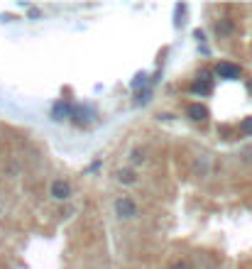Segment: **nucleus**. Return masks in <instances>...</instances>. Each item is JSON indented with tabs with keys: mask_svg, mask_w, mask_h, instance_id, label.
<instances>
[{
	"mask_svg": "<svg viewBox=\"0 0 252 269\" xmlns=\"http://www.w3.org/2000/svg\"><path fill=\"white\" fill-rule=\"evenodd\" d=\"M100 164H103V162H100V159H96L91 167H86V172H83V174H96L98 169H100Z\"/></svg>",
	"mask_w": 252,
	"mask_h": 269,
	"instance_id": "f3484780",
	"label": "nucleus"
},
{
	"mask_svg": "<svg viewBox=\"0 0 252 269\" xmlns=\"http://www.w3.org/2000/svg\"><path fill=\"white\" fill-rule=\"evenodd\" d=\"M245 88H247V93L252 96V78H247V81H245Z\"/></svg>",
	"mask_w": 252,
	"mask_h": 269,
	"instance_id": "412c9836",
	"label": "nucleus"
},
{
	"mask_svg": "<svg viewBox=\"0 0 252 269\" xmlns=\"http://www.w3.org/2000/svg\"><path fill=\"white\" fill-rule=\"evenodd\" d=\"M194 37L198 39V42H206V32H203V30H196V32H194Z\"/></svg>",
	"mask_w": 252,
	"mask_h": 269,
	"instance_id": "aec40b11",
	"label": "nucleus"
},
{
	"mask_svg": "<svg viewBox=\"0 0 252 269\" xmlns=\"http://www.w3.org/2000/svg\"><path fill=\"white\" fill-rule=\"evenodd\" d=\"M233 30H235L233 20L220 18L218 22H215V35H218V37H228V35H233Z\"/></svg>",
	"mask_w": 252,
	"mask_h": 269,
	"instance_id": "6e6552de",
	"label": "nucleus"
},
{
	"mask_svg": "<svg viewBox=\"0 0 252 269\" xmlns=\"http://www.w3.org/2000/svg\"><path fill=\"white\" fill-rule=\"evenodd\" d=\"M211 91H213V83H203V81L191 83V93H196V96H211Z\"/></svg>",
	"mask_w": 252,
	"mask_h": 269,
	"instance_id": "9d476101",
	"label": "nucleus"
},
{
	"mask_svg": "<svg viewBox=\"0 0 252 269\" xmlns=\"http://www.w3.org/2000/svg\"><path fill=\"white\" fill-rule=\"evenodd\" d=\"M196 81H203V83H213V71L211 69H198Z\"/></svg>",
	"mask_w": 252,
	"mask_h": 269,
	"instance_id": "ddd939ff",
	"label": "nucleus"
},
{
	"mask_svg": "<svg viewBox=\"0 0 252 269\" xmlns=\"http://www.w3.org/2000/svg\"><path fill=\"white\" fill-rule=\"evenodd\" d=\"M150 98H152V86H145V88L135 91V98H133V103H135V105H145V103H147Z\"/></svg>",
	"mask_w": 252,
	"mask_h": 269,
	"instance_id": "9b49d317",
	"label": "nucleus"
},
{
	"mask_svg": "<svg viewBox=\"0 0 252 269\" xmlns=\"http://www.w3.org/2000/svg\"><path fill=\"white\" fill-rule=\"evenodd\" d=\"M215 76L220 78H228V81H233V78H240L242 76V69L237 66V64H233V61H218L213 69Z\"/></svg>",
	"mask_w": 252,
	"mask_h": 269,
	"instance_id": "20e7f679",
	"label": "nucleus"
},
{
	"mask_svg": "<svg viewBox=\"0 0 252 269\" xmlns=\"http://www.w3.org/2000/svg\"><path fill=\"white\" fill-rule=\"evenodd\" d=\"M145 86H150V78H147L145 71H140V74H135V78L130 81V88H133V91H140V88H145Z\"/></svg>",
	"mask_w": 252,
	"mask_h": 269,
	"instance_id": "f8f14e48",
	"label": "nucleus"
},
{
	"mask_svg": "<svg viewBox=\"0 0 252 269\" xmlns=\"http://www.w3.org/2000/svg\"><path fill=\"white\" fill-rule=\"evenodd\" d=\"M184 13H186V5H184V3H179V5H176V18H174L176 27H181V22H184Z\"/></svg>",
	"mask_w": 252,
	"mask_h": 269,
	"instance_id": "4468645a",
	"label": "nucleus"
},
{
	"mask_svg": "<svg viewBox=\"0 0 252 269\" xmlns=\"http://www.w3.org/2000/svg\"><path fill=\"white\" fill-rule=\"evenodd\" d=\"M115 179H117V184H122V186H133L137 181V172L133 167H122V169L115 172Z\"/></svg>",
	"mask_w": 252,
	"mask_h": 269,
	"instance_id": "0eeeda50",
	"label": "nucleus"
},
{
	"mask_svg": "<svg viewBox=\"0 0 252 269\" xmlns=\"http://www.w3.org/2000/svg\"><path fill=\"white\" fill-rule=\"evenodd\" d=\"M27 18H30V20H39V18H42V10H39V8H30Z\"/></svg>",
	"mask_w": 252,
	"mask_h": 269,
	"instance_id": "6ab92c4d",
	"label": "nucleus"
},
{
	"mask_svg": "<svg viewBox=\"0 0 252 269\" xmlns=\"http://www.w3.org/2000/svg\"><path fill=\"white\" fill-rule=\"evenodd\" d=\"M113 208H115V215L120 220H133V218H137V203L133 196H117Z\"/></svg>",
	"mask_w": 252,
	"mask_h": 269,
	"instance_id": "f03ea898",
	"label": "nucleus"
},
{
	"mask_svg": "<svg viewBox=\"0 0 252 269\" xmlns=\"http://www.w3.org/2000/svg\"><path fill=\"white\" fill-rule=\"evenodd\" d=\"M147 162V152L142 150V147H135V150H130V167L135 169V167H142Z\"/></svg>",
	"mask_w": 252,
	"mask_h": 269,
	"instance_id": "1a4fd4ad",
	"label": "nucleus"
},
{
	"mask_svg": "<svg viewBox=\"0 0 252 269\" xmlns=\"http://www.w3.org/2000/svg\"><path fill=\"white\" fill-rule=\"evenodd\" d=\"M169 269H194L189 262H184V259H176V262H172V267Z\"/></svg>",
	"mask_w": 252,
	"mask_h": 269,
	"instance_id": "dca6fc26",
	"label": "nucleus"
},
{
	"mask_svg": "<svg viewBox=\"0 0 252 269\" xmlns=\"http://www.w3.org/2000/svg\"><path fill=\"white\" fill-rule=\"evenodd\" d=\"M159 120H174V115H169V113H162V115H159Z\"/></svg>",
	"mask_w": 252,
	"mask_h": 269,
	"instance_id": "4be33fe9",
	"label": "nucleus"
},
{
	"mask_svg": "<svg viewBox=\"0 0 252 269\" xmlns=\"http://www.w3.org/2000/svg\"><path fill=\"white\" fill-rule=\"evenodd\" d=\"M69 120L78 125V127H86L88 122H93L96 120V108L93 105H88V103H71V115Z\"/></svg>",
	"mask_w": 252,
	"mask_h": 269,
	"instance_id": "f257e3e1",
	"label": "nucleus"
},
{
	"mask_svg": "<svg viewBox=\"0 0 252 269\" xmlns=\"http://www.w3.org/2000/svg\"><path fill=\"white\" fill-rule=\"evenodd\" d=\"M240 130H242V132H245V134H252V115H250V117H245V120H242V125H240Z\"/></svg>",
	"mask_w": 252,
	"mask_h": 269,
	"instance_id": "2eb2a0df",
	"label": "nucleus"
},
{
	"mask_svg": "<svg viewBox=\"0 0 252 269\" xmlns=\"http://www.w3.org/2000/svg\"><path fill=\"white\" fill-rule=\"evenodd\" d=\"M49 115H52V120H54V122L69 120V115H71V103H69V100H57V103L52 105Z\"/></svg>",
	"mask_w": 252,
	"mask_h": 269,
	"instance_id": "39448f33",
	"label": "nucleus"
},
{
	"mask_svg": "<svg viewBox=\"0 0 252 269\" xmlns=\"http://www.w3.org/2000/svg\"><path fill=\"white\" fill-rule=\"evenodd\" d=\"M71 184L66 181V179H54L52 184H49V196L54 198V201H69L71 198Z\"/></svg>",
	"mask_w": 252,
	"mask_h": 269,
	"instance_id": "7ed1b4c3",
	"label": "nucleus"
},
{
	"mask_svg": "<svg viewBox=\"0 0 252 269\" xmlns=\"http://www.w3.org/2000/svg\"><path fill=\"white\" fill-rule=\"evenodd\" d=\"M196 169H198V176H203V174L208 172V164H206V159H201V162L196 164Z\"/></svg>",
	"mask_w": 252,
	"mask_h": 269,
	"instance_id": "a211bd4d",
	"label": "nucleus"
},
{
	"mask_svg": "<svg viewBox=\"0 0 252 269\" xmlns=\"http://www.w3.org/2000/svg\"><path fill=\"white\" fill-rule=\"evenodd\" d=\"M186 115L191 117L194 122H203V120H208V108H206L203 103H191V105L186 108Z\"/></svg>",
	"mask_w": 252,
	"mask_h": 269,
	"instance_id": "423d86ee",
	"label": "nucleus"
}]
</instances>
